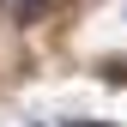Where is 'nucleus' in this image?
Masks as SVG:
<instances>
[{"instance_id": "1", "label": "nucleus", "mask_w": 127, "mask_h": 127, "mask_svg": "<svg viewBox=\"0 0 127 127\" xmlns=\"http://www.w3.org/2000/svg\"><path fill=\"white\" fill-rule=\"evenodd\" d=\"M49 6H55V0H18V18H42Z\"/></svg>"}, {"instance_id": "2", "label": "nucleus", "mask_w": 127, "mask_h": 127, "mask_svg": "<svg viewBox=\"0 0 127 127\" xmlns=\"http://www.w3.org/2000/svg\"><path fill=\"white\" fill-rule=\"evenodd\" d=\"M36 127H42V121H36Z\"/></svg>"}]
</instances>
